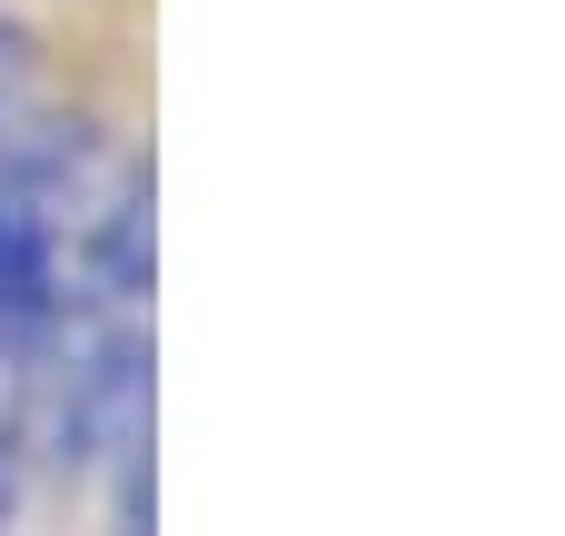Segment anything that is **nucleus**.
<instances>
[{
  "mask_svg": "<svg viewBox=\"0 0 565 536\" xmlns=\"http://www.w3.org/2000/svg\"><path fill=\"white\" fill-rule=\"evenodd\" d=\"M40 119V40L20 20H0V149Z\"/></svg>",
  "mask_w": 565,
  "mask_h": 536,
  "instance_id": "nucleus-1",
  "label": "nucleus"
}]
</instances>
